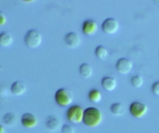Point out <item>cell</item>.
<instances>
[{"instance_id": "obj_1", "label": "cell", "mask_w": 159, "mask_h": 133, "mask_svg": "<svg viewBox=\"0 0 159 133\" xmlns=\"http://www.w3.org/2000/svg\"><path fill=\"white\" fill-rule=\"evenodd\" d=\"M102 114L97 108L89 107L84 110L82 122L88 127H98L102 121Z\"/></svg>"}, {"instance_id": "obj_2", "label": "cell", "mask_w": 159, "mask_h": 133, "mask_svg": "<svg viewBox=\"0 0 159 133\" xmlns=\"http://www.w3.org/2000/svg\"><path fill=\"white\" fill-rule=\"evenodd\" d=\"M74 99L73 93L70 89L62 88L57 91L55 95V100L57 104L63 107L70 106Z\"/></svg>"}, {"instance_id": "obj_3", "label": "cell", "mask_w": 159, "mask_h": 133, "mask_svg": "<svg viewBox=\"0 0 159 133\" xmlns=\"http://www.w3.org/2000/svg\"><path fill=\"white\" fill-rule=\"evenodd\" d=\"M84 110L81 106L74 105L67 109L66 118L70 122L73 124H79L83 121Z\"/></svg>"}, {"instance_id": "obj_4", "label": "cell", "mask_w": 159, "mask_h": 133, "mask_svg": "<svg viewBox=\"0 0 159 133\" xmlns=\"http://www.w3.org/2000/svg\"><path fill=\"white\" fill-rule=\"evenodd\" d=\"M42 41V35L36 29H31L26 33L25 37V45L31 49L38 48Z\"/></svg>"}, {"instance_id": "obj_5", "label": "cell", "mask_w": 159, "mask_h": 133, "mask_svg": "<svg viewBox=\"0 0 159 133\" xmlns=\"http://www.w3.org/2000/svg\"><path fill=\"white\" fill-rule=\"evenodd\" d=\"M148 107L142 102L135 101L131 103L129 107V112L132 116L136 118H141L147 115Z\"/></svg>"}, {"instance_id": "obj_6", "label": "cell", "mask_w": 159, "mask_h": 133, "mask_svg": "<svg viewBox=\"0 0 159 133\" xmlns=\"http://www.w3.org/2000/svg\"><path fill=\"white\" fill-rule=\"evenodd\" d=\"M133 63L129 59L123 58L119 59L116 65V70L122 75H127L133 69Z\"/></svg>"}, {"instance_id": "obj_7", "label": "cell", "mask_w": 159, "mask_h": 133, "mask_svg": "<svg viewBox=\"0 0 159 133\" xmlns=\"http://www.w3.org/2000/svg\"><path fill=\"white\" fill-rule=\"evenodd\" d=\"M119 28V23L115 19H107L102 25V29L106 34L108 35L114 34L118 31Z\"/></svg>"}, {"instance_id": "obj_8", "label": "cell", "mask_w": 159, "mask_h": 133, "mask_svg": "<svg viewBox=\"0 0 159 133\" xmlns=\"http://www.w3.org/2000/svg\"><path fill=\"white\" fill-rule=\"evenodd\" d=\"M61 122L59 117L56 115H51L47 117L45 121L47 130L52 132L57 131L61 127Z\"/></svg>"}, {"instance_id": "obj_9", "label": "cell", "mask_w": 159, "mask_h": 133, "mask_svg": "<svg viewBox=\"0 0 159 133\" xmlns=\"http://www.w3.org/2000/svg\"><path fill=\"white\" fill-rule=\"evenodd\" d=\"M21 123L24 127L27 129H33L38 124V121L36 116L31 113H25L22 116Z\"/></svg>"}, {"instance_id": "obj_10", "label": "cell", "mask_w": 159, "mask_h": 133, "mask_svg": "<svg viewBox=\"0 0 159 133\" xmlns=\"http://www.w3.org/2000/svg\"><path fill=\"white\" fill-rule=\"evenodd\" d=\"M65 42L70 49L78 48L81 43V38L78 34L74 32L68 33L65 37Z\"/></svg>"}, {"instance_id": "obj_11", "label": "cell", "mask_w": 159, "mask_h": 133, "mask_svg": "<svg viewBox=\"0 0 159 133\" xmlns=\"http://www.w3.org/2000/svg\"><path fill=\"white\" fill-rule=\"evenodd\" d=\"M98 25L93 20H88L83 22L82 31L87 36L94 35L98 31Z\"/></svg>"}, {"instance_id": "obj_12", "label": "cell", "mask_w": 159, "mask_h": 133, "mask_svg": "<svg viewBox=\"0 0 159 133\" xmlns=\"http://www.w3.org/2000/svg\"><path fill=\"white\" fill-rule=\"evenodd\" d=\"M117 80L112 77H105L101 80V85L108 92H112L117 87Z\"/></svg>"}, {"instance_id": "obj_13", "label": "cell", "mask_w": 159, "mask_h": 133, "mask_svg": "<svg viewBox=\"0 0 159 133\" xmlns=\"http://www.w3.org/2000/svg\"><path fill=\"white\" fill-rule=\"evenodd\" d=\"M26 85L24 82L18 80L13 83L11 87V91L16 96L23 95L26 91Z\"/></svg>"}, {"instance_id": "obj_14", "label": "cell", "mask_w": 159, "mask_h": 133, "mask_svg": "<svg viewBox=\"0 0 159 133\" xmlns=\"http://www.w3.org/2000/svg\"><path fill=\"white\" fill-rule=\"evenodd\" d=\"M79 72L84 79H89L92 76L93 69L90 64L87 63L82 64L79 68Z\"/></svg>"}, {"instance_id": "obj_15", "label": "cell", "mask_w": 159, "mask_h": 133, "mask_svg": "<svg viewBox=\"0 0 159 133\" xmlns=\"http://www.w3.org/2000/svg\"><path fill=\"white\" fill-rule=\"evenodd\" d=\"M13 37L12 35L7 31L0 34V46L3 48H7L12 43Z\"/></svg>"}, {"instance_id": "obj_16", "label": "cell", "mask_w": 159, "mask_h": 133, "mask_svg": "<svg viewBox=\"0 0 159 133\" xmlns=\"http://www.w3.org/2000/svg\"><path fill=\"white\" fill-rule=\"evenodd\" d=\"M110 110L115 116H121L125 112V106L121 103H115L110 106Z\"/></svg>"}, {"instance_id": "obj_17", "label": "cell", "mask_w": 159, "mask_h": 133, "mask_svg": "<svg viewBox=\"0 0 159 133\" xmlns=\"http://www.w3.org/2000/svg\"><path fill=\"white\" fill-rule=\"evenodd\" d=\"M88 97L90 101L94 103H98L102 100V94L97 89H93L89 92Z\"/></svg>"}, {"instance_id": "obj_18", "label": "cell", "mask_w": 159, "mask_h": 133, "mask_svg": "<svg viewBox=\"0 0 159 133\" xmlns=\"http://www.w3.org/2000/svg\"><path fill=\"white\" fill-rule=\"evenodd\" d=\"M95 54L97 57L101 60H105L108 57V51L103 46L100 45L96 48Z\"/></svg>"}, {"instance_id": "obj_19", "label": "cell", "mask_w": 159, "mask_h": 133, "mask_svg": "<svg viewBox=\"0 0 159 133\" xmlns=\"http://www.w3.org/2000/svg\"><path fill=\"white\" fill-rule=\"evenodd\" d=\"M16 118L14 113L9 112L4 116L3 121L7 126H12L16 122Z\"/></svg>"}, {"instance_id": "obj_20", "label": "cell", "mask_w": 159, "mask_h": 133, "mask_svg": "<svg viewBox=\"0 0 159 133\" xmlns=\"http://www.w3.org/2000/svg\"><path fill=\"white\" fill-rule=\"evenodd\" d=\"M130 83L134 88H139L143 86L144 79L143 77L140 75H134L131 77Z\"/></svg>"}, {"instance_id": "obj_21", "label": "cell", "mask_w": 159, "mask_h": 133, "mask_svg": "<svg viewBox=\"0 0 159 133\" xmlns=\"http://www.w3.org/2000/svg\"><path fill=\"white\" fill-rule=\"evenodd\" d=\"M61 133H75V128L70 125L64 124L61 126Z\"/></svg>"}, {"instance_id": "obj_22", "label": "cell", "mask_w": 159, "mask_h": 133, "mask_svg": "<svg viewBox=\"0 0 159 133\" xmlns=\"http://www.w3.org/2000/svg\"><path fill=\"white\" fill-rule=\"evenodd\" d=\"M152 91L153 93L156 95L159 94V82L154 83L152 86Z\"/></svg>"}, {"instance_id": "obj_23", "label": "cell", "mask_w": 159, "mask_h": 133, "mask_svg": "<svg viewBox=\"0 0 159 133\" xmlns=\"http://www.w3.org/2000/svg\"><path fill=\"white\" fill-rule=\"evenodd\" d=\"M7 22L6 16L3 13L0 12V26H3Z\"/></svg>"}, {"instance_id": "obj_24", "label": "cell", "mask_w": 159, "mask_h": 133, "mask_svg": "<svg viewBox=\"0 0 159 133\" xmlns=\"http://www.w3.org/2000/svg\"><path fill=\"white\" fill-rule=\"evenodd\" d=\"M0 133H6V130L3 126L0 125Z\"/></svg>"}]
</instances>
